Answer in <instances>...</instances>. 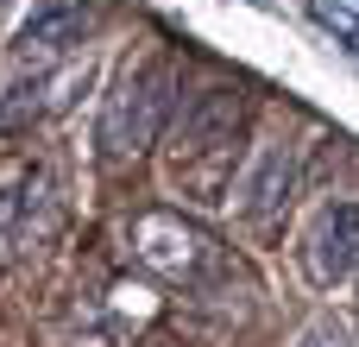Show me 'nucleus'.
I'll use <instances>...</instances> for the list:
<instances>
[{"instance_id":"nucleus-1","label":"nucleus","mask_w":359,"mask_h":347,"mask_svg":"<svg viewBox=\"0 0 359 347\" xmlns=\"http://www.w3.org/2000/svg\"><path fill=\"white\" fill-rule=\"evenodd\" d=\"M246 120H252V101L246 89H202L177 126H170V145H164V177L177 196L202 202V209H221L233 196V164H240V145H246Z\"/></svg>"},{"instance_id":"nucleus-2","label":"nucleus","mask_w":359,"mask_h":347,"mask_svg":"<svg viewBox=\"0 0 359 347\" xmlns=\"http://www.w3.org/2000/svg\"><path fill=\"white\" fill-rule=\"evenodd\" d=\"M170 89H177L170 57H139V63L120 70L114 95L101 101V126H95L107 164H139V158L158 145L164 114H170Z\"/></svg>"},{"instance_id":"nucleus-3","label":"nucleus","mask_w":359,"mask_h":347,"mask_svg":"<svg viewBox=\"0 0 359 347\" xmlns=\"http://www.w3.org/2000/svg\"><path fill=\"white\" fill-rule=\"evenodd\" d=\"M133 259H139L145 272L170 278V284H202V278L221 266V240H215L202 221L177 215V209H145V215L133 221Z\"/></svg>"},{"instance_id":"nucleus-4","label":"nucleus","mask_w":359,"mask_h":347,"mask_svg":"<svg viewBox=\"0 0 359 347\" xmlns=\"http://www.w3.org/2000/svg\"><path fill=\"white\" fill-rule=\"evenodd\" d=\"M297 259H303V278H309L316 291L347 284L359 272V202H328V209L309 221Z\"/></svg>"},{"instance_id":"nucleus-5","label":"nucleus","mask_w":359,"mask_h":347,"mask_svg":"<svg viewBox=\"0 0 359 347\" xmlns=\"http://www.w3.org/2000/svg\"><path fill=\"white\" fill-rule=\"evenodd\" d=\"M297 139H284V133H271L252 158H246V171L233 177V209L246 215V221H271V215H284V202L297 196Z\"/></svg>"},{"instance_id":"nucleus-6","label":"nucleus","mask_w":359,"mask_h":347,"mask_svg":"<svg viewBox=\"0 0 359 347\" xmlns=\"http://www.w3.org/2000/svg\"><path fill=\"white\" fill-rule=\"evenodd\" d=\"M88 25H95V6H88V0H38V6L19 19V32H13V57H19V63L63 57V51H76V44L88 38Z\"/></svg>"},{"instance_id":"nucleus-7","label":"nucleus","mask_w":359,"mask_h":347,"mask_svg":"<svg viewBox=\"0 0 359 347\" xmlns=\"http://www.w3.org/2000/svg\"><path fill=\"white\" fill-rule=\"evenodd\" d=\"M88 82H95V63H88V57H82V63H63V70H50V76H32L25 89H13V95L0 101V133H19V126H38V120H50V114H69L76 95H88Z\"/></svg>"},{"instance_id":"nucleus-8","label":"nucleus","mask_w":359,"mask_h":347,"mask_svg":"<svg viewBox=\"0 0 359 347\" xmlns=\"http://www.w3.org/2000/svg\"><path fill=\"white\" fill-rule=\"evenodd\" d=\"M309 19H316L347 57H359V13L347 6V0H309Z\"/></svg>"},{"instance_id":"nucleus-9","label":"nucleus","mask_w":359,"mask_h":347,"mask_svg":"<svg viewBox=\"0 0 359 347\" xmlns=\"http://www.w3.org/2000/svg\"><path fill=\"white\" fill-rule=\"evenodd\" d=\"M297 347H359V341H353V329H347V322L322 316V322H309V329L297 335Z\"/></svg>"},{"instance_id":"nucleus-10","label":"nucleus","mask_w":359,"mask_h":347,"mask_svg":"<svg viewBox=\"0 0 359 347\" xmlns=\"http://www.w3.org/2000/svg\"><path fill=\"white\" fill-rule=\"evenodd\" d=\"M13 183H19V171H6V177H0V253H6V240L19 234V196H6Z\"/></svg>"},{"instance_id":"nucleus-11","label":"nucleus","mask_w":359,"mask_h":347,"mask_svg":"<svg viewBox=\"0 0 359 347\" xmlns=\"http://www.w3.org/2000/svg\"><path fill=\"white\" fill-rule=\"evenodd\" d=\"M353 278H359V272H353Z\"/></svg>"}]
</instances>
